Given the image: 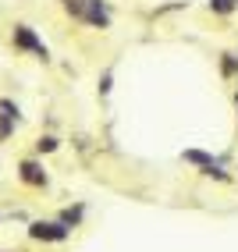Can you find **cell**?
Returning <instances> with one entry per match:
<instances>
[{
	"label": "cell",
	"instance_id": "obj_4",
	"mask_svg": "<svg viewBox=\"0 0 238 252\" xmlns=\"http://www.w3.org/2000/svg\"><path fill=\"white\" fill-rule=\"evenodd\" d=\"M18 174H22L25 185H36V189H43V185H46V171H43L36 160H25V163L18 167Z\"/></svg>",
	"mask_w": 238,
	"mask_h": 252
},
{
	"label": "cell",
	"instance_id": "obj_2",
	"mask_svg": "<svg viewBox=\"0 0 238 252\" xmlns=\"http://www.w3.org/2000/svg\"><path fill=\"white\" fill-rule=\"evenodd\" d=\"M14 46H22V50H29V54H36V57L46 61V46L29 25H14Z\"/></svg>",
	"mask_w": 238,
	"mask_h": 252
},
{
	"label": "cell",
	"instance_id": "obj_8",
	"mask_svg": "<svg viewBox=\"0 0 238 252\" xmlns=\"http://www.w3.org/2000/svg\"><path fill=\"white\" fill-rule=\"evenodd\" d=\"M36 146H39V153H54V149H57V139H54V135H43Z\"/></svg>",
	"mask_w": 238,
	"mask_h": 252
},
{
	"label": "cell",
	"instance_id": "obj_9",
	"mask_svg": "<svg viewBox=\"0 0 238 252\" xmlns=\"http://www.w3.org/2000/svg\"><path fill=\"white\" fill-rule=\"evenodd\" d=\"M238 71V57L235 54H224V75H235Z\"/></svg>",
	"mask_w": 238,
	"mask_h": 252
},
{
	"label": "cell",
	"instance_id": "obj_3",
	"mask_svg": "<svg viewBox=\"0 0 238 252\" xmlns=\"http://www.w3.org/2000/svg\"><path fill=\"white\" fill-rule=\"evenodd\" d=\"M82 18H86L89 25H96V29H107V25H110V11L100 4V0H86V7H82Z\"/></svg>",
	"mask_w": 238,
	"mask_h": 252
},
{
	"label": "cell",
	"instance_id": "obj_7",
	"mask_svg": "<svg viewBox=\"0 0 238 252\" xmlns=\"http://www.w3.org/2000/svg\"><path fill=\"white\" fill-rule=\"evenodd\" d=\"M235 7H238V0H210V11H217V14H228Z\"/></svg>",
	"mask_w": 238,
	"mask_h": 252
},
{
	"label": "cell",
	"instance_id": "obj_6",
	"mask_svg": "<svg viewBox=\"0 0 238 252\" xmlns=\"http://www.w3.org/2000/svg\"><path fill=\"white\" fill-rule=\"evenodd\" d=\"M185 160L189 163H199V167H213V160L206 153H199V149H185Z\"/></svg>",
	"mask_w": 238,
	"mask_h": 252
},
{
	"label": "cell",
	"instance_id": "obj_5",
	"mask_svg": "<svg viewBox=\"0 0 238 252\" xmlns=\"http://www.w3.org/2000/svg\"><path fill=\"white\" fill-rule=\"evenodd\" d=\"M0 121H14L18 125V107H14L11 99H0Z\"/></svg>",
	"mask_w": 238,
	"mask_h": 252
},
{
	"label": "cell",
	"instance_id": "obj_1",
	"mask_svg": "<svg viewBox=\"0 0 238 252\" xmlns=\"http://www.w3.org/2000/svg\"><path fill=\"white\" fill-rule=\"evenodd\" d=\"M29 234H32V238H36V242H64L68 238V234H71V227H68V224H46V220H36V224H32L29 227Z\"/></svg>",
	"mask_w": 238,
	"mask_h": 252
},
{
	"label": "cell",
	"instance_id": "obj_10",
	"mask_svg": "<svg viewBox=\"0 0 238 252\" xmlns=\"http://www.w3.org/2000/svg\"><path fill=\"white\" fill-rule=\"evenodd\" d=\"M100 93H103V96H107V93H110V71H107V75H103V82H100Z\"/></svg>",
	"mask_w": 238,
	"mask_h": 252
}]
</instances>
